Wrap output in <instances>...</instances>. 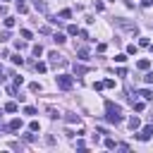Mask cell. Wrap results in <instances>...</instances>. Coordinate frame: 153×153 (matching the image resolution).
Here are the masks:
<instances>
[{
	"label": "cell",
	"mask_w": 153,
	"mask_h": 153,
	"mask_svg": "<svg viewBox=\"0 0 153 153\" xmlns=\"http://www.w3.org/2000/svg\"><path fill=\"white\" fill-rule=\"evenodd\" d=\"M48 57H50V62H53V65H60V67H62V65H67V60H65V57H62L60 53H55V50H53V53H50Z\"/></svg>",
	"instance_id": "5b68a950"
},
{
	"label": "cell",
	"mask_w": 153,
	"mask_h": 153,
	"mask_svg": "<svg viewBox=\"0 0 153 153\" xmlns=\"http://www.w3.org/2000/svg\"><path fill=\"white\" fill-rule=\"evenodd\" d=\"M143 5H146V7H151V5H153V0H143Z\"/></svg>",
	"instance_id": "d6a6232c"
},
{
	"label": "cell",
	"mask_w": 153,
	"mask_h": 153,
	"mask_svg": "<svg viewBox=\"0 0 153 153\" xmlns=\"http://www.w3.org/2000/svg\"><path fill=\"white\" fill-rule=\"evenodd\" d=\"M2 81H5V69L0 67V84H2Z\"/></svg>",
	"instance_id": "1f68e13d"
},
{
	"label": "cell",
	"mask_w": 153,
	"mask_h": 153,
	"mask_svg": "<svg viewBox=\"0 0 153 153\" xmlns=\"http://www.w3.org/2000/svg\"><path fill=\"white\" fill-rule=\"evenodd\" d=\"M74 72H76V74H86L88 67H84V65H74Z\"/></svg>",
	"instance_id": "4fadbf2b"
},
{
	"label": "cell",
	"mask_w": 153,
	"mask_h": 153,
	"mask_svg": "<svg viewBox=\"0 0 153 153\" xmlns=\"http://www.w3.org/2000/svg\"><path fill=\"white\" fill-rule=\"evenodd\" d=\"M33 7H36L38 12H48V5H45V0H33Z\"/></svg>",
	"instance_id": "8992f818"
},
{
	"label": "cell",
	"mask_w": 153,
	"mask_h": 153,
	"mask_svg": "<svg viewBox=\"0 0 153 153\" xmlns=\"http://www.w3.org/2000/svg\"><path fill=\"white\" fill-rule=\"evenodd\" d=\"M53 41H55L57 45H62V43H65L67 38H65V33H53Z\"/></svg>",
	"instance_id": "9c48e42d"
},
{
	"label": "cell",
	"mask_w": 153,
	"mask_h": 153,
	"mask_svg": "<svg viewBox=\"0 0 153 153\" xmlns=\"http://www.w3.org/2000/svg\"><path fill=\"white\" fill-rule=\"evenodd\" d=\"M139 96H141V98H143V100H153V93H151V91H148V88H143V91H141V93H139Z\"/></svg>",
	"instance_id": "8fae6325"
},
{
	"label": "cell",
	"mask_w": 153,
	"mask_h": 153,
	"mask_svg": "<svg viewBox=\"0 0 153 153\" xmlns=\"http://www.w3.org/2000/svg\"><path fill=\"white\" fill-rule=\"evenodd\" d=\"M0 117H2V110H0Z\"/></svg>",
	"instance_id": "e575fe53"
},
{
	"label": "cell",
	"mask_w": 153,
	"mask_h": 153,
	"mask_svg": "<svg viewBox=\"0 0 153 153\" xmlns=\"http://www.w3.org/2000/svg\"><path fill=\"white\" fill-rule=\"evenodd\" d=\"M31 50H33V55H43V48H41V45H33Z\"/></svg>",
	"instance_id": "83f0119b"
},
{
	"label": "cell",
	"mask_w": 153,
	"mask_h": 153,
	"mask_svg": "<svg viewBox=\"0 0 153 153\" xmlns=\"http://www.w3.org/2000/svg\"><path fill=\"white\" fill-rule=\"evenodd\" d=\"M29 129H31V131H38V129H41V124H38V122H36V120H33V122H31V124H29Z\"/></svg>",
	"instance_id": "d4e9b609"
},
{
	"label": "cell",
	"mask_w": 153,
	"mask_h": 153,
	"mask_svg": "<svg viewBox=\"0 0 153 153\" xmlns=\"http://www.w3.org/2000/svg\"><path fill=\"white\" fill-rule=\"evenodd\" d=\"M7 129H12V131H17V129H22V120H12V122L7 124Z\"/></svg>",
	"instance_id": "ba28073f"
},
{
	"label": "cell",
	"mask_w": 153,
	"mask_h": 153,
	"mask_svg": "<svg viewBox=\"0 0 153 153\" xmlns=\"http://www.w3.org/2000/svg\"><path fill=\"white\" fill-rule=\"evenodd\" d=\"M5 41H10V31H2L0 33V43H5Z\"/></svg>",
	"instance_id": "484cf974"
},
{
	"label": "cell",
	"mask_w": 153,
	"mask_h": 153,
	"mask_svg": "<svg viewBox=\"0 0 153 153\" xmlns=\"http://www.w3.org/2000/svg\"><path fill=\"white\" fill-rule=\"evenodd\" d=\"M22 38H26V41H29V38H31V31H29V29H22Z\"/></svg>",
	"instance_id": "4316f807"
},
{
	"label": "cell",
	"mask_w": 153,
	"mask_h": 153,
	"mask_svg": "<svg viewBox=\"0 0 153 153\" xmlns=\"http://www.w3.org/2000/svg\"><path fill=\"white\" fill-rule=\"evenodd\" d=\"M134 110H136V112H141V110H143V103H141V100H139V103H134Z\"/></svg>",
	"instance_id": "4dcf8cb0"
},
{
	"label": "cell",
	"mask_w": 153,
	"mask_h": 153,
	"mask_svg": "<svg viewBox=\"0 0 153 153\" xmlns=\"http://www.w3.org/2000/svg\"><path fill=\"white\" fill-rule=\"evenodd\" d=\"M139 127H141L139 117H129V129H139Z\"/></svg>",
	"instance_id": "30bf717a"
},
{
	"label": "cell",
	"mask_w": 153,
	"mask_h": 153,
	"mask_svg": "<svg viewBox=\"0 0 153 153\" xmlns=\"http://www.w3.org/2000/svg\"><path fill=\"white\" fill-rule=\"evenodd\" d=\"M12 62H14V65H24V60H22L19 55H14V57H12Z\"/></svg>",
	"instance_id": "f1b7e54d"
},
{
	"label": "cell",
	"mask_w": 153,
	"mask_h": 153,
	"mask_svg": "<svg viewBox=\"0 0 153 153\" xmlns=\"http://www.w3.org/2000/svg\"><path fill=\"white\" fill-rule=\"evenodd\" d=\"M55 81H57V86H60L62 91H69V88L74 86V79H72V76H67V74H57V76H55Z\"/></svg>",
	"instance_id": "3957f363"
},
{
	"label": "cell",
	"mask_w": 153,
	"mask_h": 153,
	"mask_svg": "<svg viewBox=\"0 0 153 153\" xmlns=\"http://www.w3.org/2000/svg\"><path fill=\"white\" fill-rule=\"evenodd\" d=\"M105 148H117V143H115V139H105Z\"/></svg>",
	"instance_id": "d6986e66"
},
{
	"label": "cell",
	"mask_w": 153,
	"mask_h": 153,
	"mask_svg": "<svg viewBox=\"0 0 153 153\" xmlns=\"http://www.w3.org/2000/svg\"><path fill=\"white\" fill-rule=\"evenodd\" d=\"M105 112H108L105 117H108L110 124H120V122H122V117H120L122 110H120V105H115L112 100H105Z\"/></svg>",
	"instance_id": "6da1fadb"
},
{
	"label": "cell",
	"mask_w": 153,
	"mask_h": 153,
	"mask_svg": "<svg viewBox=\"0 0 153 153\" xmlns=\"http://www.w3.org/2000/svg\"><path fill=\"white\" fill-rule=\"evenodd\" d=\"M127 55H136V45H134V43L127 45Z\"/></svg>",
	"instance_id": "7402d4cb"
},
{
	"label": "cell",
	"mask_w": 153,
	"mask_h": 153,
	"mask_svg": "<svg viewBox=\"0 0 153 153\" xmlns=\"http://www.w3.org/2000/svg\"><path fill=\"white\" fill-rule=\"evenodd\" d=\"M67 33H69V36H76V33H79L76 24H69V26H67Z\"/></svg>",
	"instance_id": "7c38bea8"
},
{
	"label": "cell",
	"mask_w": 153,
	"mask_h": 153,
	"mask_svg": "<svg viewBox=\"0 0 153 153\" xmlns=\"http://www.w3.org/2000/svg\"><path fill=\"white\" fill-rule=\"evenodd\" d=\"M36 112H38V110H36L33 105H26V108H24V115H36Z\"/></svg>",
	"instance_id": "2e32d148"
},
{
	"label": "cell",
	"mask_w": 153,
	"mask_h": 153,
	"mask_svg": "<svg viewBox=\"0 0 153 153\" xmlns=\"http://www.w3.org/2000/svg\"><path fill=\"white\" fill-rule=\"evenodd\" d=\"M5 14H7V12H5V7L0 5V17H5Z\"/></svg>",
	"instance_id": "836d02e7"
},
{
	"label": "cell",
	"mask_w": 153,
	"mask_h": 153,
	"mask_svg": "<svg viewBox=\"0 0 153 153\" xmlns=\"http://www.w3.org/2000/svg\"><path fill=\"white\" fill-rule=\"evenodd\" d=\"M112 24H115L117 29H124V31H129V33H139V26H136L134 22H129V19H122V17H115V19H112Z\"/></svg>",
	"instance_id": "7a4b0ae2"
},
{
	"label": "cell",
	"mask_w": 153,
	"mask_h": 153,
	"mask_svg": "<svg viewBox=\"0 0 153 153\" xmlns=\"http://www.w3.org/2000/svg\"><path fill=\"white\" fill-rule=\"evenodd\" d=\"M151 136H153V124H146V127L136 134V139H139V141H148Z\"/></svg>",
	"instance_id": "277c9868"
},
{
	"label": "cell",
	"mask_w": 153,
	"mask_h": 153,
	"mask_svg": "<svg viewBox=\"0 0 153 153\" xmlns=\"http://www.w3.org/2000/svg\"><path fill=\"white\" fill-rule=\"evenodd\" d=\"M5 110H7V112H17V103H14V100H10V103L5 105Z\"/></svg>",
	"instance_id": "5bb4252c"
},
{
	"label": "cell",
	"mask_w": 153,
	"mask_h": 153,
	"mask_svg": "<svg viewBox=\"0 0 153 153\" xmlns=\"http://www.w3.org/2000/svg\"><path fill=\"white\" fill-rule=\"evenodd\" d=\"M103 84H105V88H112V86H115V81H112V79H105Z\"/></svg>",
	"instance_id": "f546056e"
},
{
	"label": "cell",
	"mask_w": 153,
	"mask_h": 153,
	"mask_svg": "<svg viewBox=\"0 0 153 153\" xmlns=\"http://www.w3.org/2000/svg\"><path fill=\"white\" fill-rule=\"evenodd\" d=\"M36 69H38V72H45L48 65H45V62H36Z\"/></svg>",
	"instance_id": "603a6c76"
},
{
	"label": "cell",
	"mask_w": 153,
	"mask_h": 153,
	"mask_svg": "<svg viewBox=\"0 0 153 153\" xmlns=\"http://www.w3.org/2000/svg\"><path fill=\"white\" fill-rule=\"evenodd\" d=\"M76 55H79V60H84V62L88 60V50H86V48H81V45L76 48Z\"/></svg>",
	"instance_id": "52a82bcc"
},
{
	"label": "cell",
	"mask_w": 153,
	"mask_h": 153,
	"mask_svg": "<svg viewBox=\"0 0 153 153\" xmlns=\"http://www.w3.org/2000/svg\"><path fill=\"white\" fill-rule=\"evenodd\" d=\"M67 122H76V124H79V117L72 115V112H67Z\"/></svg>",
	"instance_id": "cb8c5ba5"
},
{
	"label": "cell",
	"mask_w": 153,
	"mask_h": 153,
	"mask_svg": "<svg viewBox=\"0 0 153 153\" xmlns=\"http://www.w3.org/2000/svg\"><path fill=\"white\" fill-rule=\"evenodd\" d=\"M29 88L36 93V91H41V84H38V81H31V84H29Z\"/></svg>",
	"instance_id": "ac0fdd59"
},
{
	"label": "cell",
	"mask_w": 153,
	"mask_h": 153,
	"mask_svg": "<svg viewBox=\"0 0 153 153\" xmlns=\"http://www.w3.org/2000/svg\"><path fill=\"white\" fill-rule=\"evenodd\" d=\"M143 81H146V84H153V72H146V74H143Z\"/></svg>",
	"instance_id": "ffe728a7"
},
{
	"label": "cell",
	"mask_w": 153,
	"mask_h": 153,
	"mask_svg": "<svg viewBox=\"0 0 153 153\" xmlns=\"http://www.w3.org/2000/svg\"><path fill=\"white\" fill-rule=\"evenodd\" d=\"M151 50H153V45H151Z\"/></svg>",
	"instance_id": "d590c367"
},
{
	"label": "cell",
	"mask_w": 153,
	"mask_h": 153,
	"mask_svg": "<svg viewBox=\"0 0 153 153\" xmlns=\"http://www.w3.org/2000/svg\"><path fill=\"white\" fill-rule=\"evenodd\" d=\"M148 67H151L148 60H139V69H148Z\"/></svg>",
	"instance_id": "e0dca14e"
},
{
	"label": "cell",
	"mask_w": 153,
	"mask_h": 153,
	"mask_svg": "<svg viewBox=\"0 0 153 153\" xmlns=\"http://www.w3.org/2000/svg\"><path fill=\"white\" fill-rule=\"evenodd\" d=\"M72 17V10H60V19H69Z\"/></svg>",
	"instance_id": "9a60e30c"
},
{
	"label": "cell",
	"mask_w": 153,
	"mask_h": 153,
	"mask_svg": "<svg viewBox=\"0 0 153 153\" xmlns=\"http://www.w3.org/2000/svg\"><path fill=\"white\" fill-rule=\"evenodd\" d=\"M5 26L12 29V26H14V19H12V17H5Z\"/></svg>",
	"instance_id": "44dd1931"
}]
</instances>
